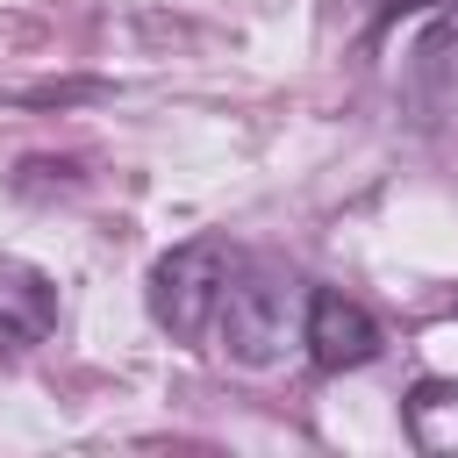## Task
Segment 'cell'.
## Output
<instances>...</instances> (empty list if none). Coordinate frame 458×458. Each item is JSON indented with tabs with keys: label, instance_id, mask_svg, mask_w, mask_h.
I'll return each instance as SVG.
<instances>
[{
	"label": "cell",
	"instance_id": "cell-1",
	"mask_svg": "<svg viewBox=\"0 0 458 458\" xmlns=\"http://www.w3.org/2000/svg\"><path fill=\"white\" fill-rule=\"evenodd\" d=\"M301 329H308V286H293L279 272H243L236 265L229 293H222V315H215L222 351L236 365H272V358H286L301 344Z\"/></svg>",
	"mask_w": 458,
	"mask_h": 458
},
{
	"label": "cell",
	"instance_id": "cell-2",
	"mask_svg": "<svg viewBox=\"0 0 458 458\" xmlns=\"http://www.w3.org/2000/svg\"><path fill=\"white\" fill-rule=\"evenodd\" d=\"M229 279H236V250L229 243H179V250H165L157 258V272H150V315L179 336V344H200L208 329H215V315H222V293H229Z\"/></svg>",
	"mask_w": 458,
	"mask_h": 458
},
{
	"label": "cell",
	"instance_id": "cell-3",
	"mask_svg": "<svg viewBox=\"0 0 458 458\" xmlns=\"http://www.w3.org/2000/svg\"><path fill=\"white\" fill-rule=\"evenodd\" d=\"M301 344H308V358H315L322 372H358V365L379 358V322H372L351 293L315 286V293H308V329H301Z\"/></svg>",
	"mask_w": 458,
	"mask_h": 458
},
{
	"label": "cell",
	"instance_id": "cell-4",
	"mask_svg": "<svg viewBox=\"0 0 458 458\" xmlns=\"http://www.w3.org/2000/svg\"><path fill=\"white\" fill-rule=\"evenodd\" d=\"M57 329V279L29 258H0V344L29 351Z\"/></svg>",
	"mask_w": 458,
	"mask_h": 458
},
{
	"label": "cell",
	"instance_id": "cell-5",
	"mask_svg": "<svg viewBox=\"0 0 458 458\" xmlns=\"http://www.w3.org/2000/svg\"><path fill=\"white\" fill-rule=\"evenodd\" d=\"M408 437L429 458H458V379H415V394H408Z\"/></svg>",
	"mask_w": 458,
	"mask_h": 458
},
{
	"label": "cell",
	"instance_id": "cell-6",
	"mask_svg": "<svg viewBox=\"0 0 458 458\" xmlns=\"http://www.w3.org/2000/svg\"><path fill=\"white\" fill-rule=\"evenodd\" d=\"M415 72H422L429 86H458V7L429 21V36L415 43Z\"/></svg>",
	"mask_w": 458,
	"mask_h": 458
}]
</instances>
